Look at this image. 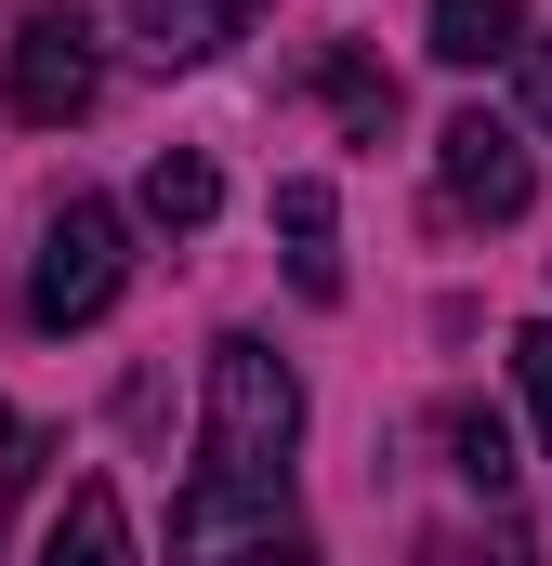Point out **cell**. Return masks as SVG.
<instances>
[{
  "label": "cell",
  "mask_w": 552,
  "mask_h": 566,
  "mask_svg": "<svg viewBox=\"0 0 552 566\" xmlns=\"http://www.w3.org/2000/svg\"><path fill=\"white\" fill-rule=\"evenodd\" d=\"M434 171H447V198H460V211H487V224H527V198H540L527 133H513V119H487V106H460V119L434 133Z\"/></svg>",
  "instance_id": "cell-5"
},
{
  "label": "cell",
  "mask_w": 552,
  "mask_h": 566,
  "mask_svg": "<svg viewBox=\"0 0 552 566\" xmlns=\"http://www.w3.org/2000/svg\"><path fill=\"white\" fill-rule=\"evenodd\" d=\"M447 461H460L474 488H513V434H500V409H447Z\"/></svg>",
  "instance_id": "cell-12"
},
{
  "label": "cell",
  "mask_w": 552,
  "mask_h": 566,
  "mask_svg": "<svg viewBox=\"0 0 552 566\" xmlns=\"http://www.w3.org/2000/svg\"><path fill=\"white\" fill-rule=\"evenodd\" d=\"M276 238H289V290H302V303H342V251H329V238H342V198H329L316 171L276 185Z\"/></svg>",
  "instance_id": "cell-6"
},
{
  "label": "cell",
  "mask_w": 552,
  "mask_h": 566,
  "mask_svg": "<svg viewBox=\"0 0 552 566\" xmlns=\"http://www.w3.org/2000/svg\"><path fill=\"white\" fill-rule=\"evenodd\" d=\"M171 566H316V527H302L276 488L198 474V488L171 501Z\"/></svg>",
  "instance_id": "cell-2"
},
{
  "label": "cell",
  "mask_w": 552,
  "mask_h": 566,
  "mask_svg": "<svg viewBox=\"0 0 552 566\" xmlns=\"http://www.w3.org/2000/svg\"><path fill=\"white\" fill-rule=\"evenodd\" d=\"M527 106H540V133H552V40H527Z\"/></svg>",
  "instance_id": "cell-15"
},
{
  "label": "cell",
  "mask_w": 552,
  "mask_h": 566,
  "mask_svg": "<svg viewBox=\"0 0 552 566\" xmlns=\"http://www.w3.org/2000/svg\"><path fill=\"white\" fill-rule=\"evenodd\" d=\"M316 93H329V119H342L355 145H382V133H395V80H382L369 53H329V66H316Z\"/></svg>",
  "instance_id": "cell-11"
},
{
  "label": "cell",
  "mask_w": 552,
  "mask_h": 566,
  "mask_svg": "<svg viewBox=\"0 0 552 566\" xmlns=\"http://www.w3.org/2000/svg\"><path fill=\"white\" fill-rule=\"evenodd\" d=\"M0 80H13V119L66 133V119H93V93H106V53H93V27H79V13H26Z\"/></svg>",
  "instance_id": "cell-4"
},
{
  "label": "cell",
  "mask_w": 552,
  "mask_h": 566,
  "mask_svg": "<svg viewBox=\"0 0 552 566\" xmlns=\"http://www.w3.org/2000/svg\"><path fill=\"white\" fill-rule=\"evenodd\" d=\"M251 13H264V0H132V27H145V53H158V66H211Z\"/></svg>",
  "instance_id": "cell-7"
},
{
  "label": "cell",
  "mask_w": 552,
  "mask_h": 566,
  "mask_svg": "<svg viewBox=\"0 0 552 566\" xmlns=\"http://www.w3.org/2000/svg\"><path fill=\"white\" fill-rule=\"evenodd\" d=\"M40 566H132V514H119V488H106V474H79V488H66V514H53Z\"/></svg>",
  "instance_id": "cell-8"
},
{
  "label": "cell",
  "mask_w": 552,
  "mask_h": 566,
  "mask_svg": "<svg viewBox=\"0 0 552 566\" xmlns=\"http://www.w3.org/2000/svg\"><path fill=\"white\" fill-rule=\"evenodd\" d=\"M145 211H158V224H171V238H198V224H211V211H224V171H211V158H198V145H171V158H158V171H145Z\"/></svg>",
  "instance_id": "cell-10"
},
{
  "label": "cell",
  "mask_w": 552,
  "mask_h": 566,
  "mask_svg": "<svg viewBox=\"0 0 552 566\" xmlns=\"http://www.w3.org/2000/svg\"><path fill=\"white\" fill-rule=\"evenodd\" d=\"M513 382H527V409H540V448H552V316L513 343Z\"/></svg>",
  "instance_id": "cell-13"
},
{
  "label": "cell",
  "mask_w": 552,
  "mask_h": 566,
  "mask_svg": "<svg viewBox=\"0 0 552 566\" xmlns=\"http://www.w3.org/2000/svg\"><path fill=\"white\" fill-rule=\"evenodd\" d=\"M26 474H40V434H26V422H13V409H0V514L26 501Z\"/></svg>",
  "instance_id": "cell-14"
},
{
  "label": "cell",
  "mask_w": 552,
  "mask_h": 566,
  "mask_svg": "<svg viewBox=\"0 0 552 566\" xmlns=\"http://www.w3.org/2000/svg\"><path fill=\"white\" fill-rule=\"evenodd\" d=\"M434 53H447V66H500V53H527V0H434Z\"/></svg>",
  "instance_id": "cell-9"
},
{
  "label": "cell",
  "mask_w": 552,
  "mask_h": 566,
  "mask_svg": "<svg viewBox=\"0 0 552 566\" xmlns=\"http://www.w3.org/2000/svg\"><path fill=\"white\" fill-rule=\"evenodd\" d=\"M289 448H302V382L276 369L251 329H224V343H211V461H198V474L276 488V474H289Z\"/></svg>",
  "instance_id": "cell-1"
},
{
  "label": "cell",
  "mask_w": 552,
  "mask_h": 566,
  "mask_svg": "<svg viewBox=\"0 0 552 566\" xmlns=\"http://www.w3.org/2000/svg\"><path fill=\"white\" fill-rule=\"evenodd\" d=\"M132 277V224L106 211V198H66L53 224H40V264H26V316L40 329H93L106 303Z\"/></svg>",
  "instance_id": "cell-3"
}]
</instances>
